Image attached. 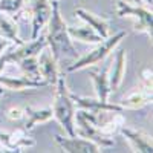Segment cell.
<instances>
[{
    "instance_id": "277c9868",
    "label": "cell",
    "mask_w": 153,
    "mask_h": 153,
    "mask_svg": "<svg viewBox=\"0 0 153 153\" xmlns=\"http://www.w3.org/2000/svg\"><path fill=\"white\" fill-rule=\"evenodd\" d=\"M115 12L118 17H130L135 20V31L146 32L152 38V26H153V16L152 9H147L144 6H135L129 2H120L115 3Z\"/></svg>"
},
{
    "instance_id": "4fadbf2b",
    "label": "cell",
    "mask_w": 153,
    "mask_h": 153,
    "mask_svg": "<svg viewBox=\"0 0 153 153\" xmlns=\"http://www.w3.org/2000/svg\"><path fill=\"white\" fill-rule=\"evenodd\" d=\"M0 86L8 91H26V89H40L46 87V81L43 80H31L28 76H5L0 74Z\"/></svg>"
},
{
    "instance_id": "8992f818",
    "label": "cell",
    "mask_w": 153,
    "mask_h": 153,
    "mask_svg": "<svg viewBox=\"0 0 153 153\" xmlns=\"http://www.w3.org/2000/svg\"><path fill=\"white\" fill-rule=\"evenodd\" d=\"M31 38H37L40 35L42 29L48 25L49 17H51V11H52V5L51 0H31Z\"/></svg>"
},
{
    "instance_id": "ba28073f",
    "label": "cell",
    "mask_w": 153,
    "mask_h": 153,
    "mask_svg": "<svg viewBox=\"0 0 153 153\" xmlns=\"http://www.w3.org/2000/svg\"><path fill=\"white\" fill-rule=\"evenodd\" d=\"M55 143L61 147L63 152L68 153H98L101 152V147L97 146L95 143L89 141V139L83 138V136H61V135H55Z\"/></svg>"
},
{
    "instance_id": "484cf974",
    "label": "cell",
    "mask_w": 153,
    "mask_h": 153,
    "mask_svg": "<svg viewBox=\"0 0 153 153\" xmlns=\"http://www.w3.org/2000/svg\"><path fill=\"white\" fill-rule=\"evenodd\" d=\"M2 95H3V89H2V87H0V97H2Z\"/></svg>"
},
{
    "instance_id": "d6986e66",
    "label": "cell",
    "mask_w": 153,
    "mask_h": 153,
    "mask_svg": "<svg viewBox=\"0 0 153 153\" xmlns=\"http://www.w3.org/2000/svg\"><path fill=\"white\" fill-rule=\"evenodd\" d=\"M68 32L71 35V38L80 40L83 43H91V45H98L100 42H103L101 38L91 26H81V28H69L68 26Z\"/></svg>"
},
{
    "instance_id": "d4e9b609",
    "label": "cell",
    "mask_w": 153,
    "mask_h": 153,
    "mask_svg": "<svg viewBox=\"0 0 153 153\" xmlns=\"http://www.w3.org/2000/svg\"><path fill=\"white\" fill-rule=\"evenodd\" d=\"M144 2H146L147 5H150V6H152V3H153V0H144Z\"/></svg>"
},
{
    "instance_id": "e0dca14e",
    "label": "cell",
    "mask_w": 153,
    "mask_h": 153,
    "mask_svg": "<svg viewBox=\"0 0 153 153\" xmlns=\"http://www.w3.org/2000/svg\"><path fill=\"white\" fill-rule=\"evenodd\" d=\"M0 37L5 38V40H9L14 45H23L25 43L19 35L17 22L12 17H9L8 14H5V12H0Z\"/></svg>"
},
{
    "instance_id": "30bf717a",
    "label": "cell",
    "mask_w": 153,
    "mask_h": 153,
    "mask_svg": "<svg viewBox=\"0 0 153 153\" xmlns=\"http://www.w3.org/2000/svg\"><path fill=\"white\" fill-rule=\"evenodd\" d=\"M120 132L127 141H129L133 152H139V153H152L153 152L152 136H149L147 133H144L141 130L130 129V127H126V126L121 127Z\"/></svg>"
},
{
    "instance_id": "5bb4252c",
    "label": "cell",
    "mask_w": 153,
    "mask_h": 153,
    "mask_svg": "<svg viewBox=\"0 0 153 153\" xmlns=\"http://www.w3.org/2000/svg\"><path fill=\"white\" fill-rule=\"evenodd\" d=\"M72 100H74V104H76L78 107L84 109V110H89V112H101V110H117V112H123L124 109L118 104V103H109L107 101H101L98 98H86V97H76V95H72Z\"/></svg>"
},
{
    "instance_id": "9a60e30c",
    "label": "cell",
    "mask_w": 153,
    "mask_h": 153,
    "mask_svg": "<svg viewBox=\"0 0 153 153\" xmlns=\"http://www.w3.org/2000/svg\"><path fill=\"white\" fill-rule=\"evenodd\" d=\"M109 68L110 65H106L101 71H89V75L94 81V87H95V94L97 98L101 101H107L110 92V87H109Z\"/></svg>"
},
{
    "instance_id": "603a6c76",
    "label": "cell",
    "mask_w": 153,
    "mask_h": 153,
    "mask_svg": "<svg viewBox=\"0 0 153 153\" xmlns=\"http://www.w3.org/2000/svg\"><path fill=\"white\" fill-rule=\"evenodd\" d=\"M143 84L152 87V69H144V72H143Z\"/></svg>"
},
{
    "instance_id": "9c48e42d",
    "label": "cell",
    "mask_w": 153,
    "mask_h": 153,
    "mask_svg": "<svg viewBox=\"0 0 153 153\" xmlns=\"http://www.w3.org/2000/svg\"><path fill=\"white\" fill-rule=\"evenodd\" d=\"M37 60H38V69H40L42 80L46 81L48 86H55L58 76H60L58 63L52 57V54H51V51L48 49V46L40 51V54L37 55Z\"/></svg>"
},
{
    "instance_id": "cb8c5ba5",
    "label": "cell",
    "mask_w": 153,
    "mask_h": 153,
    "mask_svg": "<svg viewBox=\"0 0 153 153\" xmlns=\"http://www.w3.org/2000/svg\"><path fill=\"white\" fill-rule=\"evenodd\" d=\"M11 46V42L9 40H5V38H0V54L3 52V51L6 49V48H9Z\"/></svg>"
},
{
    "instance_id": "3957f363",
    "label": "cell",
    "mask_w": 153,
    "mask_h": 153,
    "mask_svg": "<svg viewBox=\"0 0 153 153\" xmlns=\"http://www.w3.org/2000/svg\"><path fill=\"white\" fill-rule=\"evenodd\" d=\"M126 37V32L121 31L118 34H115L112 37H107L104 38L103 42H100L98 46L95 49H92L91 52H87L86 55L76 58L75 61H72L69 66H66L65 72H74V71H80V69H84V68H89V66H94V65H98L103 60H106L112 52L113 49L120 45V42Z\"/></svg>"
},
{
    "instance_id": "8fae6325",
    "label": "cell",
    "mask_w": 153,
    "mask_h": 153,
    "mask_svg": "<svg viewBox=\"0 0 153 153\" xmlns=\"http://www.w3.org/2000/svg\"><path fill=\"white\" fill-rule=\"evenodd\" d=\"M126 61H127V55H126V49H118L115 58L112 60L113 66L109 68V87L110 92L118 91V87L121 86L123 80H124V74H126Z\"/></svg>"
},
{
    "instance_id": "6da1fadb",
    "label": "cell",
    "mask_w": 153,
    "mask_h": 153,
    "mask_svg": "<svg viewBox=\"0 0 153 153\" xmlns=\"http://www.w3.org/2000/svg\"><path fill=\"white\" fill-rule=\"evenodd\" d=\"M51 5H52V11H51V17L48 22V34L45 38L51 54L57 60V63L69 66L72 61L78 58V52H76L72 38L68 32V25L61 17L60 2L51 0Z\"/></svg>"
},
{
    "instance_id": "5b68a950",
    "label": "cell",
    "mask_w": 153,
    "mask_h": 153,
    "mask_svg": "<svg viewBox=\"0 0 153 153\" xmlns=\"http://www.w3.org/2000/svg\"><path fill=\"white\" fill-rule=\"evenodd\" d=\"M75 121H76L75 135L83 136V138L89 139V141L95 143V144L100 146L101 149H103V147H112V146H113V138L104 136L103 133L97 129L95 124L91 121V118H89L87 110L83 109V110H80V112H76Z\"/></svg>"
},
{
    "instance_id": "7c38bea8",
    "label": "cell",
    "mask_w": 153,
    "mask_h": 153,
    "mask_svg": "<svg viewBox=\"0 0 153 153\" xmlns=\"http://www.w3.org/2000/svg\"><path fill=\"white\" fill-rule=\"evenodd\" d=\"M149 103H152V87L141 84L133 92L124 97L118 104L123 109H141V107L147 106Z\"/></svg>"
},
{
    "instance_id": "4316f807",
    "label": "cell",
    "mask_w": 153,
    "mask_h": 153,
    "mask_svg": "<svg viewBox=\"0 0 153 153\" xmlns=\"http://www.w3.org/2000/svg\"><path fill=\"white\" fill-rule=\"evenodd\" d=\"M2 149H3V147H2V146H0V150H2ZM3 150H6V149H3Z\"/></svg>"
},
{
    "instance_id": "7a4b0ae2",
    "label": "cell",
    "mask_w": 153,
    "mask_h": 153,
    "mask_svg": "<svg viewBox=\"0 0 153 153\" xmlns=\"http://www.w3.org/2000/svg\"><path fill=\"white\" fill-rule=\"evenodd\" d=\"M55 100L52 113L69 136L75 135V104L68 89L65 75H60L55 83Z\"/></svg>"
},
{
    "instance_id": "44dd1931",
    "label": "cell",
    "mask_w": 153,
    "mask_h": 153,
    "mask_svg": "<svg viewBox=\"0 0 153 153\" xmlns=\"http://www.w3.org/2000/svg\"><path fill=\"white\" fill-rule=\"evenodd\" d=\"M25 0H0V12L14 17L17 12L23 8Z\"/></svg>"
},
{
    "instance_id": "2e32d148",
    "label": "cell",
    "mask_w": 153,
    "mask_h": 153,
    "mask_svg": "<svg viewBox=\"0 0 153 153\" xmlns=\"http://www.w3.org/2000/svg\"><path fill=\"white\" fill-rule=\"evenodd\" d=\"M75 16H78L81 20H84L87 26H91L101 38H103V40L109 37V22L106 19L98 17V16L92 14V12L83 9V8L75 9Z\"/></svg>"
},
{
    "instance_id": "ac0fdd59",
    "label": "cell",
    "mask_w": 153,
    "mask_h": 153,
    "mask_svg": "<svg viewBox=\"0 0 153 153\" xmlns=\"http://www.w3.org/2000/svg\"><path fill=\"white\" fill-rule=\"evenodd\" d=\"M54 113H52V107H46V109H34L31 106L25 107V118H26V123H25V129L31 130L37 124L42 123H48L49 120H52Z\"/></svg>"
},
{
    "instance_id": "83f0119b",
    "label": "cell",
    "mask_w": 153,
    "mask_h": 153,
    "mask_svg": "<svg viewBox=\"0 0 153 153\" xmlns=\"http://www.w3.org/2000/svg\"><path fill=\"white\" fill-rule=\"evenodd\" d=\"M55 2H61V0H55Z\"/></svg>"
},
{
    "instance_id": "ffe728a7",
    "label": "cell",
    "mask_w": 153,
    "mask_h": 153,
    "mask_svg": "<svg viewBox=\"0 0 153 153\" xmlns=\"http://www.w3.org/2000/svg\"><path fill=\"white\" fill-rule=\"evenodd\" d=\"M17 65L22 69L25 76H28V78H31V80H42L40 69H38L37 55H31V57H26V58H22Z\"/></svg>"
},
{
    "instance_id": "7402d4cb",
    "label": "cell",
    "mask_w": 153,
    "mask_h": 153,
    "mask_svg": "<svg viewBox=\"0 0 153 153\" xmlns=\"http://www.w3.org/2000/svg\"><path fill=\"white\" fill-rule=\"evenodd\" d=\"M6 117H8L9 120H12V121H19V120L25 118V109H22V107H19V106L9 107V109L6 110Z\"/></svg>"
},
{
    "instance_id": "52a82bcc",
    "label": "cell",
    "mask_w": 153,
    "mask_h": 153,
    "mask_svg": "<svg viewBox=\"0 0 153 153\" xmlns=\"http://www.w3.org/2000/svg\"><path fill=\"white\" fill-rule=\"evenodd\" d=\"M0 146L6 149V152H22V149L35 146V139L28 135V130L25 127H20L12 132L0 130Z\"/></svg>"
}]
</instances>
